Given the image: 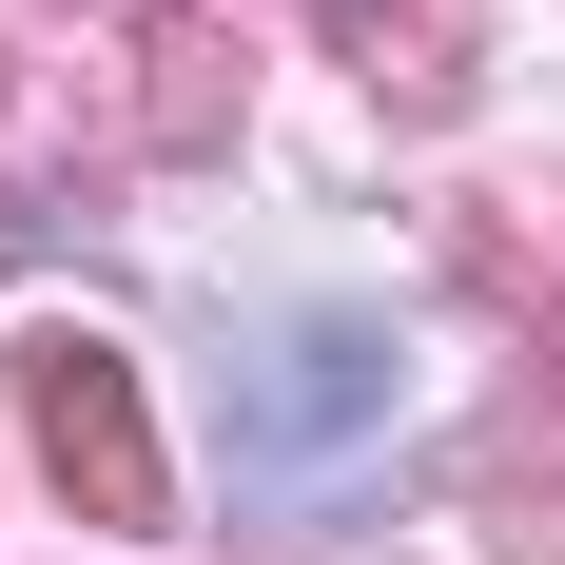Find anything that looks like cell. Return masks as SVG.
Masks as SVG:
<instances>
[{
  "label": "cell",
  "mask_w": 565,
  "mask_h": 565,
  "mask_svg": "<svg viewBox=\"0 0 565 565\" xmlns=\"http://www.w3.org/2000/svg\"><path fill=\"white\" fill-rule=\"evenodd\" d=\"M40 429H58V468H98L117 508H137V409H117V351H40Z\"/></svg>",
  "instance_id": "6da1fadb"
}]
</instances>
